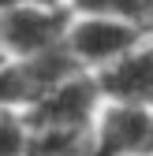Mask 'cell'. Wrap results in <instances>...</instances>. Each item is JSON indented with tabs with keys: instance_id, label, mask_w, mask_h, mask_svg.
I'll use <instances>...</instances> for the list:
<instances>
[{
	"instance_id": "obj_1",
	"label": "cell",
	"mask_w": 153,
	"mask_h": 156,
	"mask_svg": "<svg viewBox=\"0 0 153 156\" xmlns=\"http://www.w3.org/2000/svg\"><path fill=\"white\" fill-rule=\"evenodd\" d=\"M146 26L131 23V19H116V15H71V26L64 37V48L71 52V60L82 71H101L105 63L120 60L123 52H131L135 45L146 41Z\"/></svg>"
},
{
	"instance_id": "obj_2",
	"label": "cell",
	"mask_w": 153,
	"mask_h": 156,
	"mask_svg": "<svg viewBox=\"0 0 153 156\" xmlns=\"http://www.w3.org/2000/svg\"><path fill=\"white\" fill-rule=\"evenodd\" d=\"M79 71L82 67L71 60V52L64 45L37 52V56H23V60H4L0 63V108L26 112L45 93H52L64 78L79 74Z\"/></svg>"
},
{
	"instance_id": "obj_3",
	"label": "cell",
	"mask_w": 153,
	"mask_h": 156,
	"mask_svg": "<svg viewBox=\"0 0 153 156\" xmlns=\"http://www.w3.org/2000/svg\"><path fill=\"white\" fill-rule=\"evenodd\" d=\"M71 8L67 4H19V8H0V52L8 60L49 52L64 45L67 26H71Z\"/></svg>"
},
{
	"instance_id": "obj_4",
	"label": "cell",
	"mask_w": 153,
	"mask_h": 156,
	"mask_svg": "<svg viewBox=\"0 0 153 156\" xmlns=\"http://www.w3.org/2000/svg\"><path fill=\"white\" fill-rule=\"evenodd\" d=\"M101 104L105 97L97 89V78L90 71H79L64 78L52 93H45L34 108H26L23 119L30 130H93Z\"/></svg>"
},
{
	"instance_id": "obj_5",
	"label": "cell",
	"mask_w": 153,
	"mask_h": 156,
	"mask_svg": "<svg viewBox=\"0 0 153 156\" xmlns=\"http://www.w3.org/2000/svg\"><path fill=\"white\" fill-rule=\"evenodd\" d=\"M93 149L108 156H146L149 149V108L105 101L93 123Z\"/></svg>"
},
{
	"instance_id": "obj_6",
	"label": "cell",
	"mask_w": 153,
	"mask_h": 156,
	"mask_svg": "<svg viewBox=\"0 0 153 156\" xmlns=\"http://www.w3.org/2000/svg\"><path fill=\"white\" fill-rule=\"evenodd\" d=\"M90 74L97 78V89L105 101L153 108V45L149 41L135 45L120 60H112L101 71H90Z\"/></svg>"
},
{
	"instance_id": "obj_7",
	"label": "cell",
	"mask_w": 153,
	"mask_h": 156,
	"mask_svg": "<svg viewBox=\"0 0 153 156\" xmlns=\"http://www.w3.org/2000/svg\"><path fill=\"white\" fill-rule=\"evenodd\" d=\"M93 130H30L23 156H90Z\"/></svg>"
},
{
	"instance_id": "obj_8",
	"label": "cell",
	"mask_w": 153,
	"mask_h": 156,
	"mask_svg": "<svg viewBox=\"0 0 153 156\" xmlns=\"http://www.w3.org/2000/svg\"><path fill=\"white\" fill-rule=\"evenodd\" d=\"M71 11L79 15H116L131 19L146 30H153V0H67Z\"/></svg>"
},
{
	"instance_id": "obj_9",
	"label": "cell",
	"mask_w": 153,
	"mask_h": 156,
	"mask_svg": "<svg viewBox=\"0 0 153 156\" xmlns=\"http://www.w3.org/2000/svg\"><path fill=\"white\" fill-rule=\"evenodd\" d=\"M30 141V126L23 119V112L0 108V156H23Z\"/></svg>"
},
{
	"instance_id": "obj_10",
	"label": "cell",
	"mask_w": 153,
	"mask_h": 156,
	"mask_svg": "<svg viewBox=\"0 0 153 156\" xmlns=\"http://www.w3.org/2000/svg\"><path fill=\"white\" fill-rule=\"evenodd\" d=\"M19 4H67V0H0V8H19Z\"/></svg>"
},
{
	"instance_id": "obj_11",
	"label": "cell",
	"mask_w": 153,
	"mask_h": 156,
	"mask_svg": "<svg viewBox=\"0 0 153 156\" xmlns=\"http://www.w3.org/2000/svg\"><path fill=\"white\" fill-rule=\"evenodd\" d=\"M149 156H153V108H149V149H146Z\"/></svg>"
},
{
	"instance_id": "obj_12",
	"label": "cell",
	"mask_w": 153,
	"mask_h": 156,
	"mask_svg": "<svg viewBox=\"0 0 153 156\" xmlns=\"http://www.w3.org/2000/svg\"><path fill=\"white\" fill-rule=\"evenodd\" d=\"M146 156H149V152H146Z\"/></svg>"
}]
</instances>
